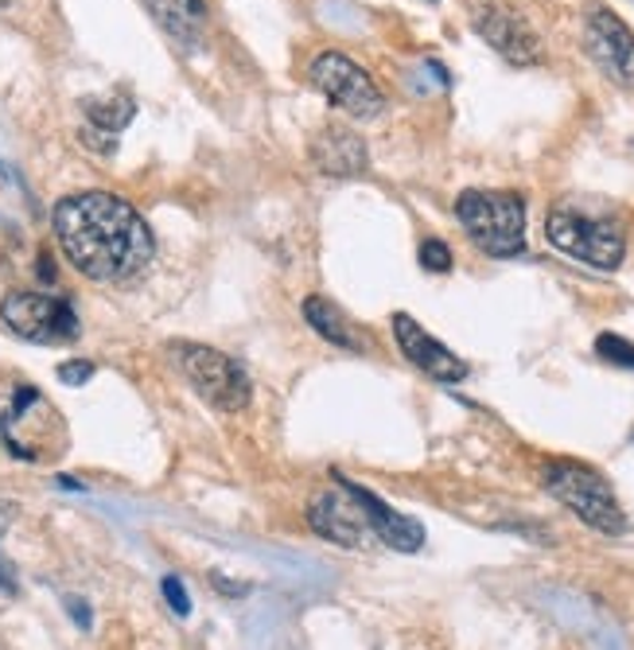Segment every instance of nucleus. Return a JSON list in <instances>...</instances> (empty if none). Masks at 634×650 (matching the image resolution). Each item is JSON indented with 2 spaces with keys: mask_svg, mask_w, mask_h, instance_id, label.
I'll return each mask as SVG.
<instances>
[{
  "mask_svg": "<svg viewBox=\"0 0 634 650\" xmlns=\"http://www.w3.org/2000/svg\"><path fill=\"white\" fill-rule=\"evenodd\" d=\"M55 238L67 261L98 284H121L145 273L156 242L133 203L110 191L67 195L52 214Z\"/></svg>",
  "mask_w": 634,
  "mask_h": 650,
  "instance_id": "nucleus-1",
  "label": "nucleus"
},
{
  "mask_svg": "<svg viewBox=\"0 0 634 650\" xmlns=\"http://www.w3.org/2000/svg\"><path fill=\"white\" fill-rule=\"evenodd\" d=\"M0 452L27 463L59 460L67 452V425L35 385L9 382L0 390Z\"/></svg>",
  "mask_w": 634,
  "mask_h": 650,
  "instance_id": "nucleus-2",
  "label": "nucleus"
},
{
  "mask_svg": "<svg viewBox=\"0 0 634 650\" xmlns=\"http://www.w3.org/2000/svg\"><path fill=\"white\" fill-rule=\"evenodd\" d=\"M545 238L591 269H619L626 257V231L615 211L557 203L545 218Z\"/></svg>",
  "mask_w": 634,
  "mask_h": 650,
  "instance_id": "nucleus-3",
  "label": "nucleus"
},
{
  "mask_svg": "<svg viewBox=\"0 0 634 650\" xmlns=\"http://www.w3.org/2000/svg\"><path fill=\"white\" fill-rule=\"evenodd\" d=\"M541 483L565 511H573L584 526H591L603 538H623L631 530L623 506H619L611 483L603 480L600 471L576 460H548L541 468Z\"/></svg>",
  "mask_w": 634,
  "mask_h": 650,
  "instance_id": "nucleus-4",
  "label": "nucleus"
},
{
  "mask_svg": "<svg viewBox=\"0 0 634 650\" xmlns=\"http://www.w3.org/2000/svg\"><path fill=\"white\" fill-rule=\"evenodd\" d=\"M455 218L487 257H518L525 249V203L514 191H463Z\"/></svg>",
  "mask_w": 634,
  "mask_h": 650,
  "instance_id": "nucleus-5",
  "label": "nucleus"
},
{
  "mask_svg": "<svg viewBox=\"0 0 634 650\" xmlns=\"http://www.w3.org/2000/svg\"><path fill=\"white\" fill-rule=\"evenodd\" d=\"M168 351H172L176 367H180L183 378L195 385V394L203 397V402H211L223 413L249 410V402H253V382H249L246 367H241L238 359L215 351V347H206V343H188V339L172 343Z\"/></svg>",
  "mask_w": 634,
  "mask_h": 650,
  "instance_id": "nucleus-6",
  "label": "nucleus"
},
{
  "mask_svg": "<svg viewBox=\"0 0 634 650\" xmlns=\"http://www.w3.org/2000/svg\"><path fill=\"white\" fill-rule=\"evenodd\" d=\"M0 320L12 335L39 347H59L78 339V316L67 296L52 292H9L0 300Z\"/></svg>",
  "mask_w": 634,
  "mask_h": 650,
  "instance_id": "nucleus-7",
  "label": "nucleus"
},
{
  "mask_svg": "<svg viewBox=\"0 0 634 650\" xmlns=\"http://www.w3.org/2000/svg\"><path fill=\"white\" fill-rule=\"evenodd\" d=\"M308 78L327 102L339 105L343 113H351L354 121H370L386 110V94L377 90V82L359 67V63L347 59L343 52L316 55Z\"/></svg>",
  "mask_w": 634,
  "mask_h": 650,
  "instance_id": "nucleus-8",
  "label": "nucleus"
},
{
  "mask_svg": "<svg viewBox=\"0 0 634 650\" xmlns=\"http://www.w3.org/2000/svg\"><path fill=\"white\" fill-rule=\"evenodd\" d=\"M331 480H335V488H324L308 498V526L324 541H331V546L362 549L374 538V530H370L366 514H362L359 498L351 495L343 475L331 471Z\"/></svg>",
  "mask_w": 634,
  "mask_h": 650,
  "instance_id": "nucleus-9",
  "label": "nucleus"
},
{
  "mask_svg": "<svg viewBox=\"0 0 634 650\" xmlns=\"http://www.w3.org/2000/svg\"><path fill=\"white\" fill-rule=\"evenodd\" d=\"M584 47L591 63L615 86L634 90V32L608 9H591L584 20Z\"/></svg>",
  "mask_w": 634,
  "mask_h": 650,
  "instance_id": "nucleus-10",
  "label": "nucleus"
},
{
  "mask_svg": "<svg viewBox=\"0 0 634 650\" xmlns=\"http://www.w3.org/2000/svg\"><path fill=\"white\" fill-rule=\"evenodd\" d=\"M472 24L510 67H537V63L545 59L541 35L533 32V24L522 12L506 9V4H483L472 16Z\"/></svg>",
  "mask_w": 634,
  "mask_h": 650,
  "instance_id": "nucleus-11",
  "label": "nucleus"
},
{
  "mask_svg": "<svg viewBox=\"0 0 634 650\" xmlns=\"http://www.w3.org/2000/svg\"><path fill=\"white\" fill-rule=\"evenodd\" d=\"M389 327H394V339H397V347H401V355L420 370V374H429L432 382H444V385H455L467 378V362L455 351H448L444 343L424 332L412 316L397 312V316L389 320Z\"/></svg>",
  "mask_w": 634,
  "mask_h": 650,
  "instance_id": "nucleus-12",
  "label": "nucleus"
},
{
  "mask_svg": "<svg viewBox=\"0 0 634 650\" xmlns=\"http://www.w3.org/2000/svg\"><path fill=\"white\" fill-rule=\"evenodd\" d=\"M308 156L324 176H331V180H354V176H362V171L370 168L366 141H362L354 128L339 125V121L319 128L308 145Z\"/></svg>",
  "mask_w": 634,
  "mask_h": 650,
  "instance_id": "nucleus-13",
  "label": "nucleus"
},
{
  "mask_svg": "<svg viewBox=\"0 0 634 650\" xmlns=\"http://www.w3.org/2000/svg\"><path fill=\"white\" fill-rule=\"evenodd\" d=\"M343 480H347V475H343ZM347 488H351V495L359 498V506H362V514H366L370 530H374V538L382 541V546L397 549V553H417V549L424 546V526H420L412 514L394 511L386 498H377L374 491L359 488L354 480H347Z\"/></svg>",
  "mask_w": 634,
  "mask_h": 650,
  "instance_id": "nucleus-14",
  "label": "nucleus"
},
{
  "mask_svg": "<svg viewBox=\"0 0 634 650\" xmlns=\"http://www.w3.org/2000/svg\"><path fill=\"white\" fill-rule=\"evenodd\" d=\"M145 9L152 20L180 43L183 52H199L211 27V9L206 0H145Z\"/></svg>",
  "mask_w": 634,
  "mask_h": 650,
  "instance_id": "nucleus-15",
  "label": "nucleus"
},
{
  "mask_svg": "<svg viewBox=\"0 0 634 650\" xmlns=\"http://www.w3.org/2000/svg\"><path fill=\"white\" fill-rule=\"evenodd\" d=\"M304 320H308V327L319 335V339L331 343V347H339V351H354V355L370 351V335L362 332V327L354 324V320L347 316L331 296H308L304 300Z\"/></svg>",
  "mask_w": 634,
  "mask_h": 650,
  "instance_id": "nucleus-16",
  "label": "nucleus"
},
{
  "mask_svg": "<svg viewBox=\"0 0 634 650\" xmlns=\"http://www.w3.org/2000/svg\"><path fill=\"white\" fill-rule=\"evenodd\" d=\"M82 110H87V121L98 128V133L113 137V133H121V128L133 121V113H137V102H133L125 90H110V94L87 98V102H82Z\"/></svg>",
  "mask_w": 634,
  "mask_h": 650,
  "instance_id": "nucleus-17",
  "label": "nucleus"
},
{
  "mask_svg": "<svg viewBox=\"0 0 634 650\" xmlns=\"http://www.w3.org/2000/svg\"><path fill=\"white\" fill-rule=\"evenodd\" d=\"M596 355H600L603 362H611V367H626V370H634V343H626L623 335L603 332L600 339H596Z\"/></svg>",
  "mask_w": 634,
  "mask_h": 650,
  "instance_id": "nucleus-18",
  "label": "nucleus"
},
{
  "mask_svg": "<svg viewBox=\"0 0 634 650\" xmlns=\"http://www.w3.org/2000/svg\"><path fill=\"white\" fill-rule=\"evenodd\" d=\"M420 266L429 269V273H448L452 269V249H448V242L440 238H424L420 242Z\"/></svg>",
  "mask_w": 634,
  "mask_h": 650,
  "instance_id": "nucleus-19",
  "label": "nucleus"
},
{
  "mask_svg": "<svg viewBox=\"0 0 634 650\" xmlns=\"http://www.w3.org/2000/svg\"><path fill=\"white\" fill-rule=\"evenodd\" d=\"M160 592H163V599H168V608H172L176 616H180V619L191 616V596H188V589H183L180 576H163Z\"/></svg>",
  "mask_w": 634,
  "mask_h": 650,
  "instance_id": "nucleus-20",
  "label": "nucleus"
},
{
  "mask_svg": "<svg viewBox=\"0 0 634 650\" xmlns=\"http://www.w3.org/2000/svg\"><path fill=\"white\" fill-rule=\"evenodd\" d=\"M90 378H94V362L90 359H70L59 367V382H67V385H82V382H90Z\"/></svg>",
  "mask_w": 634,
  "mask_h": 650,
  "instance_id": "nucleus-21",
  "label": "nucleus"
},
{
  "mask_svg": "<svg viewBox=\"0 0 634 650\" xmlns=\"http://www.w3.org/2000/svg\"><path fill=\"white\" fill-rule=\"evenodd\" d=\"M67 608H70V616L78 619V627H90V608H87V599H67Z\"/></svg>",
  "mask_w": 634,
  "mask_h": 650,
  "instance_id": "nucleus-22",
  "label": "nucleus"
},
{
  "mask_svg": "<svg viewBox=\"0 0 634 650\" xmlns=\"http://www.w3.org/2000/svg\"><path fill=\"white\" fill-rule=\"evenodd\" d=\"M211 584H215V589L223 592V596H246V584H226V581H223V576H218V573L211 576Z\"/></svg>",
  "mask_w": 634,
  "mask_h": 650,
  "instance_id": "nucleus-23",
  "label": "nucleus"
},
{
  "mask_svg": "<svg viewBox=\"0 0 634 650\" xmlns=\"http://www.w3.org/2000/svg\"><path fill=\"white\" fill-rule=\"evenodd\" d=\"M0 589H4V592L16 589V584H12V569H9V561H4V557H0Z\"/></svg>",
  "mask_w": 634,
  "mask_h": 650,
  "instance_id": "nucleus-24",
  "label": "nucleus"
},
{
  "mask_svg": "<svg viewBox=\"0 0 634 650\" xmlns=\"http://www.w3.org/2000/svg\"><path fill=\"white\" fill-rule=\"evenodd\" d=\"M429 4H437V0H429Z\"/></svg>",
  "mask_w": 634,
  "mask_h": 650,
  "instance_id": "nucleus-25",
  "label": "nucleus"
},
{
  "mask_svg": "<svg viewBox=\"0 0 634 650\" xmlns=\"http://www.w3.org/2000/svg\"><path fill=\"white\" fill-rule=\"evenodd\" d=\"M0 4H4V0H0Z\"/></svg>",
  "mask_w": 634,
  "mask_h": 650,
  "instance_id": "nucleus-26",
  "label": "nucleus"
}]
</instances>
